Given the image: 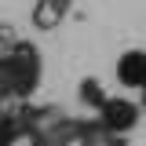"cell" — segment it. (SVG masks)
Instances as JSON below:
<instances>
[{
    "instance_id": "obj_1",
    "label": "cell",
    "mask_w": 146,
    "mask_h": 146,
    "mask_svg": "<svg viewBox=\"0 0 146 146\" xmlns=\"http://www.w3.org/2000/svg\"><path fill=\"white\" fill-rule=\"evenodd\" d=\"M40 51L26 40H15L11 51L0 55V106L7 99H29L40 84Z\"/></svg>"
},
{
    "instance_id": "obj_2",
    "label": "cell",
    "mask_w": 146,
    "mask_h": 146,
    "mask_svg": "<svg viewBox=\"0 0 146 146\" xmlns=\"http://www.w3.org/2000/svg\"><path fill=\"white\" fill-rule=\"evenodd\" d=\"M139 113H143V102H131V99H124V95H110L106 102H102V110H99V117H102V124L121 139V135H128L131 128L139 124Z\"/></svg>"
},
{
    "instance_id": "obj_3",
    "label": "cell",
    "mask_w": 146,
    "mask_h": 146,
    "mask_svg": "<svg viewBox=\"0 0 146 146\" xmlns=\"http://www.w3.org/2000/svg\"><path fill=\"white\" fill-rule=\"evenodd\" d=\"M117 80L124 84V88H143L146 84V51L139 48H131L117 58Z\"/></svg>"
},
{
    "instance_id": "obj_4",
    "label": "cell",
    "mask_w": 146,
    "mask_h": 146,
    "mask_svg": "<svg viewBox=\"0 0 146 146\" xmlns=\"http://www.w3.org/2000/svg\"><path fill=\"white\" fill-rule=\"evenodd\" d=\"M70 4L73 0H36L33 4V26L36 29H55L70 15Z\"/></svg>"
},
{
    "instance_id": "obj_5",
    "label": "cell",
    "mask_w": 146,
    "mask_h": 146,
    "mask_svg": "<svg viewBox=\"0 0 146 146\" xmlns=\"http://www.w3.org/2000/svg\"><path fill=\"white\" fill-rule=\"evenodd\" d=\"M18 139H26V124H22V113H7V110L0 106V146H11Z\"/></svg>"
},
{
    "instance_id": "obj_6",
    "label": "cell",
    "mask_w": 146,
    "mask_h": 146,
    "mask_svg": "<svg viewBox=\"0 0 146 146\" xmlns=\"http://www.w3.org/2000/svg\"><path fill=\"white\" fill-rule=\"evenodd\" d=\"M77 99H80L88 110H95V113H99V110H102V102H106L110 95H106V88H102L95 77H84V80L77 84Z\"/></svg>"
},
{
    "instance_id": "obj_7",
    "label": "cell",
    "mask_w": 146,
    "mask_h": 146,
    "mask_svg": "<svg viewBox=\"0 0 146 146\" xmlns=\"http://www.w3.org/2000/svg\"><path fill=\"white\" fill-rule=\"evenodd\" d=\"M139 102H143V110H146V84L139 88Z\"/></svg>"
}]
</instances>
